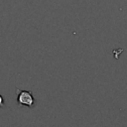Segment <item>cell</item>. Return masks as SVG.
<instances>
[{
    "instance_id": "cell-2",
    "label": "cell",
    "mask_w": 127,
    "mask_h": 127,
    "mask_svg": "<svg viewBox=\"0 0 127 127\" xmlns=\"http://www.w3.org/2000/svg\"><path fill=\"white\" fill-rule=\"evenodd\" d=\"M5 106V99H4V97L0 94V108H3Z\"/></svg>"
},
{
    "instance_id": "cell-1",
    "label": "cell",
    "mask_w": 127,
    "mask_h": 127,
    "mask_svg": "<svg viewBox=\"0 0 127 127\" xmlns=\"http://www.w3.org/2000/svg\"><path fill=\"white\" fill-rule=\"evenodd\" d=\"M16 94L17 103L19 106H27L29 108H33L36 105V99L31 91L16 88Z\"/></svg>"
},
{
    "instance_id": "cell-3",
    "label": "cell",
    "mask_w": 127,
    "mask_h": 127,
    "mask_svg": "<svg viewBox=\"0 0 127 127\" xmlns=\"http://www.w3.org/2000/svg\"><path fill=\"white\" fill-rule=\"evenodd\" d=\"M0 35H1V33H0Z\"/></svg>"
}]
</instances>
